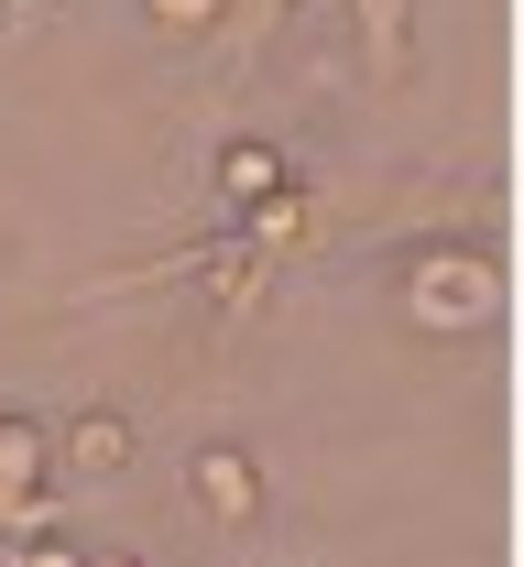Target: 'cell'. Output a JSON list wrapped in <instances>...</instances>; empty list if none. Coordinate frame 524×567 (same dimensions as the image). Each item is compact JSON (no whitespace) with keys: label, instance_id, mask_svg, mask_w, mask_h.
<instances>
[{"label":"cell","instance_id":"6da1fadb","mask_svg":"<svg viewBox=\"0 0 524 567\" xmlns=\"http://www.w3.org/2000/svg\"><path fill=\"white\" fill-rule=\"evenodd\" d=\"M492 251L481 240H427L404 251V317L415 328H492Z\"/></svg>","mask_w":524,"mask_h":567},{"label":"cell","instance_id":"7a4b0ae2","mask_svg":"<svg viewBox=\"0 0 524 567\" xmlns=\"http://www.w3.org/2000/svg\"><path fill=\"white\" fill-rule=\"evenodd\" d=\"M186 492H197V513H208V524H263V502H274V481H263V458H251V447H229V436H208V447L186 458Z\"/></svg>","mask_w":524,"mask_h":567},{"label":"cell","instance_id":"3957f363","mask_svg":"<svg viewBox=\"0 0 524 567\" xmlns=\"http://www.w3.org/2000/svg\"><path fill=\"white\" fill-rule=\"evenodd\" d=\"M55 447H66V470H76V481H121V470L143 458L132 415H110V404H88V415H76L66 436H55Z\"/></svg>","mask_w":524,"mask_h":567},{"label":"cell","instance_id":"277c9868","mask_svg":"<svg viewBox=\"0 0 524 567\" xmlns=\"http://www.w3.org/2000/svg\"><path fill=\"white\" fill-rule=\"evenodd\" d=\"M219 197L240 218L263 208V197H285V153H274V142H219Z\"/></svg>","mask_w":524,"mask_h":567},{"label":"cell","instance_id":"5b68a950","mask_svg":"<svg viewBox=\"0 0 524 567\" xmlns=\"http://www.w3.org/2000/svg\"><path fill=\"white\" fill-rule=\"evenodd\" d=\"M153 22H164V33H219V11L229 0H143Z\"/></svg>","mask_w":524,"mask_h":567},{"label":"cell","instance_id":"8992f818","mask_svg":"<svg viewBox=\"0 0 524 567\" xmlns=\"http://www.w3.org/2000/svg\"><path fill=\"white\" fill-rule=\"evenodd\" d=\"M22 567H88V546H22Z\"/></svg>","mask_w":524,"mask_h":567},{"label":"cell","instance_id":"52a82bcc","mask_svg":"<svg viewBox=\"0 0 524 567\" xmlns=\"http://www.w3.org/2000/svg\"><path fill=\"white\" fill-rule=\"evenodd\" d=\"M88 567H153V557H132V546H99V557H88Z\"/></svg>","mask_w":524,"mask_h":567}]
</instances>
